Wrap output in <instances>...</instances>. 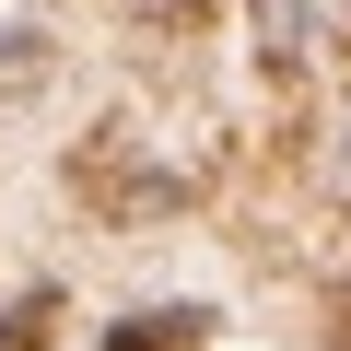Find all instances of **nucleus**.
I'll return each instance as SVG.
<instances>
[{"instance_id": "obj_4", "label": "nucleus", "mask_w": 351, "mask_h": 351, "mask_svg": "<svg viewBox=\"0 0 351 351\" xmlns=\"http://www.w3.org/2000/svg\"><path fill=\"white\" fill-rule=\"evenodd\" d=\"M47 316H59V304H47V293H24L12 316H0V351H47Z\"/></svg>"}, {"instance_id": "obj_3", "label": "nucleus", "mask_w": 351, "mask_h": 351, "mask_svg": "<svg viewBox=\"0 0 351 351\" xmlns=\"http://www.w3.org/2000/svg\"><path fill=\"white\" fill-rule=\"evenodd\" d=\"M258 59H304V0H258Z\"/></svg>"}, {"instance_id": "obj_2", "label": "nucleus", "mask_w": 351, "mask_h": 351, "mask_svg": "<svg viewBox=\"0 0 351 351\" xmlns=\"http://www.w3.org/2000/svg\"><path fill=\"white\" fill-rule=\"evenodd\" d=\"M199 328H211V316H188V304H176V316H129V328H117L106 351H188Z\"/></svg>"}, {"instance_id": "obj_1", "label": "nucleus", "mask_w": 351, "mask_h": 351, "mask_svg": "<svg viewBox=\"0 0 351 351\" xmlns=\"http://www.w3.org/2000/svg\"><path fill=\"white\" fill-rule=\"evenodd\" d=\"M47 71H59V59H47V36H36V24H0V106H24Z\"/></svg>"}, {"instance_id": "obj_6", "label": "nucleus", "mask_w": 351, "mask_h": 351, "mask_svg": "<svg viewBox=\"0 0 351 351\" xmlns=\"http://www.w3.org/2000/svg\"><path fill=\"white\" fill-rule=\"evenodd\" d=\"M339 339H351V304H339Z\"/></svg>"}, {"instance_id": "obj_5", "label": "nucleus", "mask_w": 351, "mask_h": 351, "mask_svg": "<svg viewBox=\"0 0 351 351\" xmlns=\"http://www.w3.org/2000/svg\"><path fill=\"white\" fill-rule=\"evenodd\" d=\"M339 188H351V129H339Z\"/></svg>"}]
</instances>
